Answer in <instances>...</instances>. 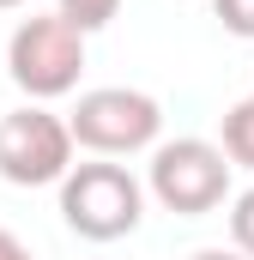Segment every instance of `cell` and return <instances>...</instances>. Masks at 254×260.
I'll use <instances>...</instances> for the list:
<instances>
[{
	"label": "cell",
	"instance_id": "cell-12",
	"mask_svg": "<svg viewBox=\"0 0 254 260\" xmlns=\"http://www.w3.org/2000/svg\"><path fill=\"white\" fill-rule=\"evenodd\" d=\"M18 6H30V0H0V12H18Z\"/></svg>",
	"mask_w": 254,
	"mask_h": 260
},
{
	"label": "cell",
	"instance_id": "cell-10",
	"mask_svg": "<svg viewBox=\"0 0 254 260\" xmlns=\"http://www.w3.org/2000/svg\"><path fill=\"white\" fill-rule=\"evenodd\" d=\"M0 260H37V254H30V248H24V242H18V236L0 224Z\"/></svg>",
	"mask_w": 254,
	"mask_h": 260
},
{
	"label": "cell",
	"instance_id": "cell-8",
	"mask_svg": "<svg viewBox=\"0 0 254 260\" xmlns=\"http://www.w3.org/2000/svg\"><path fill=\"white\" fill-rule=\"evenodd\" d=\"M230 242H236L242 260H254V188H242L230 200Z\"/></svg>",
	"mask_w": 254,
	"mask_h": 260
},
{
	"label": "cell",
	"instance_id": "cell-11",
	"mask_svg": "<svg viewBox=\"0 0 254 260\" xmlns=\"http://www.w3.org/2000/svg\"><path fill=\"white\" fill-rule=\"evenodd\" d=\"M188 260H242L236 248H200V254H188Z\"/></svg>",
	"mask_w": 254,
	"mask_h": 260
},
{
	"label": "cell",
	"instance_id": "cell-5",
	"mask_svg": "<svg viewBox=\"0 0 254 260\" xmlns=\"http://www.w3.org/2000/svg\"><path fill=\"white\" fill-rule=\"evenodd\" d=\"M73 151H79V139L67 127V115L43 109V103L0 115V182H12V188H61L73 170Z\"/></svg>",
	"mask_w": 254,
	"mask_h": 260
},
{
	"label": "cell",
	"instance_id": "cell-6",
	"mask_svg": "<svg viewBox=\"0 0 254 260\" xmlns=\"http://www.w3.org/2000/svg\"><path fill=\"white\" fill-rule=\"evenodd\" d=\"M218 145L230 151V164H236V170H254V91L242 97V103H230V109H224Z\"/></svg>",
	"mask_w": 254,
	"mask_h": 260
},
{
	"label": "cell",
	"instance_id": "cell-4",
	"mask_svg": "<svg viewBox=\"0 0 254 260\" xmlns=\"http://www.w3.org/2000/svg\"><path fill=\"white\" fill-rule=\"evenodd\" d=\"M67 127L79 139V151L91 157H133V151H157V133H164V103L151 91H133V85H97L73 103Z\"/></svg>",
	"mask_w": 254,
	"mask_h": 260
},
{
	"label": "cell",
	"instance_id": "cell-1",
	"mask_svg": "<svg viewBox=\"0 0 254 260\" xmlns=\"http://www.w3.org/2000/svg\"><path fill=\"white\" fill-rule=\"evenodd\" d=\"M61 218L85 242H121L145 218V182L127 164H115V157L73 164L67 182H61Z\"/></svg>",
	"mask_w": 254,
	"mask_h": 260
},
{
	"label": "cell",
	"instance_id": "cell-9",
	"mask_svg": "<svg viewBox=\"0 0 254 260\" xmlns=\"http://www.w3.org/2000/svg\"><path fill=\"white\" fill-rule=\"evenodd\" d=\"M212 12H218V24H224L230 37L254 43V0H212Z\"/></svg>",
	"mask_w": 254,
	"mask_h": 260
},
{
	"label": "cell",
	"instance_id": "cell-3",
	"mask_svg": "<svg viewBox=\"0 0 254 260\" xmlns=\"http://www.w3.org/2000/svg\"><path fill=\"white\" fill-rule=\"evenodd\" d=\"M230 151L212 139H164L145 164V194L176 218H206L230 200Z\"/></svg>",
	"mask_w": 254,
	"mask_h": 260
},
{
	"label": "cell",
	"instance_id": "cell-2",
	"mask_svg": "<svg viewBox=\"0 0 254 260\" xmlns=\"http://www.w3.org/2000/svg\"><path fill=\"white\" fill-rule=\"evenodd\" d=\"M85 73V30L67 24L61 12H30L6 37V79L30 103H55Z\"/></svg>",
	"mask_w": 254,
	"mask_h": 260
},
{
	"label": "cell",
	"instance_id": "cell-7",
	"mask_svg": "<svg viewBox=\"0 0 254 260\" xmlns=\"http://www.w3.org/2000/svg\"><path fill=\"white\" fill-rule=\"evenodd\" d=\"M55 12H61L67 24H79V30L91 37V30H103V24L121 12V0H55Z\"/></svg>",
	"mask_w": 254,
	"mask_h": 260
}]
</instances>
